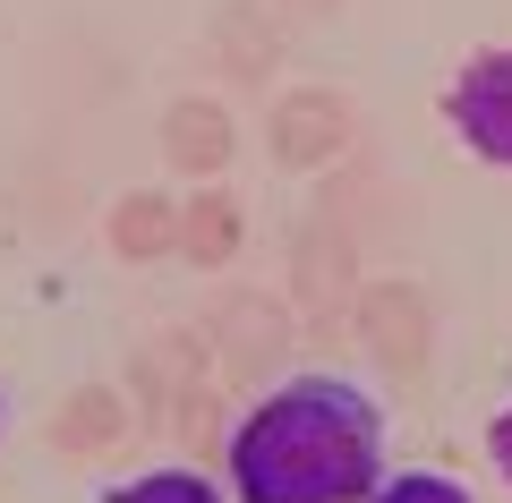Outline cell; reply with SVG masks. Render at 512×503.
<instances>
[{
  "mask_svg": "<svg viewBox=\"0 0 512 503\" xmlns=\"http://www.w3.org/2000/svg\"><path fill=\"white\" fill-rule=\"evenodd\" d=\"M367 503H470V486L453 469H384Z\"/></svg>",
  "mask_w": 512,
  "mask_h": 503,
  "instance_id": "4",
  "label": "cell"
},
{
  "mask_svg": "<svg viewBox=\"0 0 512 503\" xmlns=\"http://www.w3.org/2000/svg\"><path fill=\"white\" fill-rule=\"evenodd\" d=\"M103 503H231L214 478H197V469H137V478L103 486Z\"/></svg>",
  "mask_w": 512,
  "mask_h": 503,
  "instance_id": "3",
  "label": "cell"
},
{
  "mask_svg": "<svg viewBox=\"0 0 512 503\" xmlns=\"http://www.w3.org/2000/svg\"><path fill=\"white\" fill-rule=\"evenodd\" d=\"M487 461L504 469V486H512V401H504V410L487 418Z\"/></svg>",
  "mask_w": 512,
  "mask_h": 503,
  "instance_id": "5",
  "label": "cell"
},
{
  "mask_svg": "<svg viewBox=\"0 0 512 503\" xmlns=\"http://www.w3.org/2000/svg\"><path fill=\"white\" fill-rule=\"evenodd\" d=\"M444 120H453V137L470 145L478 162L512 171V43L470 52L453 69V86H444Z\"/></svg>",
  "mask_w": 512,
  "mask_h": 503,
  "instance_id": "2",
  "label": "cell"
},
{
  "mask_svg": "<svg viewBox=\"0 0 512 503\" xmlns=\"http://www.w3.org/2000/svg\"><path fill=\"white\" fill-rule=\"evenodd\" d=\"M231 503H367L384 478V410L350 376H291L231 427Z\"/></svg>",
  "mask_w": 512,
  "mask_h": 503,
  "instance_id": "1",
  "label": "cell"
}]
</instances>
